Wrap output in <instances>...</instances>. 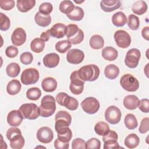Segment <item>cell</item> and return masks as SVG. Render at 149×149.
I'll return each instance as SVG.
<instances>
[{"instance_id": "1", "label": "cell", "mask_w": 149, "mask_h": 149, "mask_svg": "<svg viewBox=\"0 0 149 149\" xmlns=\"http://www.w3.org/2000/svg\"><path fill=\"white\" fill-rule=\"evenodd\" d=\"M77 73L80 79L84 81H93L98 79L100 71L97 65L90 64L81 67L77 70Z\"/></svg>"}, {"instance_id": "2", "label": "cell", "mask_w": 149, "mask_h": 149, "mask_svg": "<svg viewBox=\"0 0 149 149\" xmlns=\"http://www.w3.org/2000/svg\"><path fill=\"white\" fill-rule=\"evenodd\" d=\"M55 99L51 95H46L41 100L39 107L40 115L44 118L52 115L56 110Z\"/></svg>"}, {"instance_id": "3", "label": "cell", "mask_w": 149, "mask_h": 149, "mask_svg": "<svg viewBox=\"0 0 149 149\" xmlns=\"http://www.w3.org/2000/svg\"><path fill=\"white\" fill-rule=\"evenodd\" d=\"M19 110L24 119L34 120L40 115L39 107L34 103L23 104Z\"/></svg>"}, {"instance_id": "4", "label": "cell", "mask_w": 149, "mask_h": 149, "mask_svg": "<svg viewBox=\"0 0 149 149\" xmlns=\"http://www.w3.org/2000/svg\"><path fill=\"white\" fill-rule=\"evenodd\" d=\"M56 101L58 104L66 107L70 111L77 109L79 106L78 101L76 98L63 92L59 93L56 95Z\"/></svg>"}, {"instance_id": "5", "label": "cell", "mask_w": 149, "mask_h": 149, "mask_svg": "<svg viewBox=\"0 0 149 149\" xmlns=\"http://www.w3.org/2000/svg\"><path fill=\"white\" fill-rule=\"evenodd\" d=\"M122 87L129 92H134L139 87V82L137 79L130 74H125L120 79Z\"/></svg>"}, {"instance_id": "6", "label": "cell", "mask_w": 149, "mask_h": 149, "mask_svg": "<svg viewBox=\"0 0 149 149\" xmlns=\"http://www.w3.org/2000/svg\"><path fill=\"white\" fill-rule=\"evenodd\" d=\"M40 77L39 72L35 68H28L24 70L21 74L20 80L24 85L34 84L37 82Z\"/></svg>"}, {"instance_id": "7", "label": "cell", "mask_w": 149, "mask_h": 149, "mask_svg": "<svg viewBox=\"0 0 149 149\" xmlns=\"http://www.w3.org/2000/svg\"><path fill=\"white\" fill-rule=\"evenodd\" d=\"M70 80L69 89L71 93L75 95L80 94L84 89V81L79 77L77 70L74 71L71 73Z\"/></svg>"}, {"instance_id": "8", "label": "cell", "mask_w": 149, "mask_h": 149, "mask_svg": "<svg viewBox=\"0 0 149 149\" xmlns=\"http://www.w3.org/2000/svg\"><path fill=\"white\" fill-rule=\"evenodd\" d=\"M55 120V129L57 131L62 127H69L71 124L72 116L67 111H59L56 113Z\"/></svg>"}, {"instance_id": "9", "label": "cell", "mask_w": 149, "mask_h": 149, "mask_svg": "<svg viewBox=\"0 0 149 149\" xmlns=\"http://www.w3.org/2000/svg\"><path fill=\"white\" fill-rule=\"evenodd\" d=\"M81 107L83 110L87 113L94 114L100 109V102L95 98L89 97L86 98L81 102Z\"/></svg>"}, {"instance_id": "10", "label": "cell", "mask_w": 149, "mask_h": 149, "mask_svg": "<svg viewBox=\"0 0 149 149\" xmlns=\"http://www.w3.org/2000/svg\"><path fill=\"white\" fill-rule=\"evenodd\" d=\"M140 57V51L138 49L132 48L129 49L126 54L125 63L127 67L130 68H135L139 64Z\"/></svg>"}, {"instance_id": "11", "label": "cell", "mask_w": 149, "mask_h": 149, "mask_svg": "<svg viewBox=\"0 0 149 149\" xmlns=\"http://www.w3.org/2000/svg\"><path fill=\"white\" fill-rule=\"evenodd\" d=\"M122 113L120 110L114 105L109 106L105 112V120L112 125L118 123L121 119Z\"/></svg>"}, {"instance_id": "12", "label": "cell", "mask_w": 149, "mask_h": 149, "mask_svg": "<svg viewBox=\"0 0 149 149\" xmlns=\"http://www.w3.org/2000/svg\"><path fill=\"white\" fill-rule=\"evenodd\" d=\"M114 39L116 45L122 48H126L131 44L130 36L126 31L119 30L114 34Z\"/></svg>"}, {"instance_id": "13", "label": "cell", "mask_w": 149, "mask_h": 149, "mask_svg": "<svg viewBox=\"0 0 149 149\" xmlns=\"http://www.w3.org/2000/svg\"><path fill=\"white\" fill-rule=\"evenodd\" d=\"M54 138V133L52 130L48 127H41L37 132V140L44 144H48L52 141Z\"/></svg>"}, {"instance_id": "14", "label": "cell", "mask_w": 149, "mask_h": 149, "mask_svg": "<svg viewBox=\"0 0 149 149\" xmlns=\"http://www.w3.org/2000/svg\"><path fill=\"white\" fill-rule=\"evenodd\" d=\"M84 58L83 51L76 48L69 50L66 54V60L71 64H79L83 62Z\"/></svg>"}, {"instance_id": "15", "label": "cell", "mask_w": 149, "mask_h": 149, "mask_svg": "<svg viewBox=\"0 0 149 149\" xmlns=\"http://www.w3.org/2000/svg\"><path fill=\"white\" fill-rule=\"evenodd\" d=\"M26 40V33L25 30L21 28H16L11 36V41L15 46H20L23 45Z\"/></svg>"}, {"instance_id": "16", "label": "cell", "mask_w": 149, "mask_h": 149, "mask_svg": "<svg viewBox=\"0 0 149 149\" xmlns=\"http://www.w3.org/2000/svg\"><path fill=\"white\" fill-rule=\"evenodd\" d=\"M23 119V117L19 110H12L9 112L7 116L8 123L13 127L19 126Z\"/></svg>"}, {"instance_id": "17", "label": "cell", "mask_w": 149, "mask_h": 149, "mask_svg": "<svg viewBox=\"0 0 149 149\" xmlns=\"http://www.w3.org/2000/svg\"><path fill=\"white\" fill-rule=\"evenodd\" d=\"M120 2L115 0H106L100 2V7L106 12H111L119 9L120 7Z\"/></svg>"}, {"instance_id": "18", "label": "cell", "mask_w": 149, "mask_h": 149, "mask_svg": "<svg viewBox=\"0 0 149 149\" xmlns=\"http://www.w3.org/2000/svg\"><path fill=\"white\" fill-rule=\"evenodd\" d=\"M59 56L54 52L47 54L43 58V63L45 67L53 68L56 67L59 62Z\"/></svg>"}, {"instance_id": "19", "label": "cell", "mask_w": 149, "mask_h": 149, "mask_svg": "<svg viewBox=\"0 0 149 149\" xmlns=\"http://www.w3.org/2000/svg\"><path fill=\"white\" fill-rule=\"evenodd\" d=\"M65 24L60 23H56L49 29L50 35L54 38H61L65 36Z\"/></svg>"}, {"instance_id": "20", "label": "cell", "mask_w": 149, "mask_h": 149, "mask_svg": "<svg viewBox=\"0 0 149 149\" xmlns=\"http://www.w3.org/2000/svg\"><path fill=\"white\" fill-rule=\"evenodd\" d=\"M41 87L45 92H53L57 87V81L53 77H46L42 81Z\"/></svg>"}, {"instance_id": "21", "label": "cell", "mask_w": 149, "mask_h": 149, "mask_svg": "<svg viewBox=\"0 0 149 149\" xmlns=\"http://www.w3.org/2000/svg\"><path fill=\"white\" fill-rule=\"evenodd\" d=\"M139 100L134 95H128L123 99V105L126 108L129 110H134L138 107Z\"/></svg>"}, {"instance_id": "22", "label": "cell", "mask_w": 149, "mask_h": 149, "mask_svg": "<svg viewBox=\"0 0 149 149\" xmlns=\"http://www.w3.org/2000/svg\"><path fill=\"white\" fill-rule=\"evenodd\" d=\"M101 55L105 60L108 61H113L117 58L118 52L115 48L109 46L102 49Z\"/></svg>"}, {"instance_id": "23", "label": "cell", "mask_w": 149, "mask_h": 149, "mask_svg": "<svg viewBox=\"0 0 149 149\" xmlns=\"http://www.w3.org/2000/svg\"><path fill=\"white\" fill-rule=\"evenodd\" d=\"M36 4L34 0H17L16 6L18 10L21 12H27L31 9Z\"/></svg>"}, {"instance_id": "24", "label": "cell", "mask_w": 149, "mask_h": 149, "mask_svg": "<svg viewBox=\"0 0 149 149\" xmlns=\"http://www.w3.org/2000/svg\"><path fill=\"white\" fill-rule=\"evenodd\" d=\"M119 74V68L113 64H109L107 65L104 69V74L106 77L110 80L116 79Z\"/></svg>"}, {"instance_id": "25", "label": "cell", "mask_w": 149, "mask_h": 149, "mask_svg": "<svg viewBox=\"0 0 149 149\" xmlns=\"http://www.w3.org/2000/svg\"><path fill=\"white\" fill-rule=\"evenodd\" d=\"M56 132L58 139L63 142L69 143L72 137V132L68 127H62Z\"/></svg>"}, {"instance_id": "26", "label": "cell", "mask_w": 149, "mask_h": 149, "mask_svg": "<svg viewBox=\"0 0 149 149\" xmlns=\"http://www.w3.org/2000/svg\"><path fill=\"white\" fill-rule=\"evenodd\" d=\"M112 22L113 24L116 27H122L127 22V17L126 15L120 11L114 13L112 17Z\"/></svg>"}, {"instance_id": "27", "label": "cell", "mask_w": 149, "mask_h": 149, "mask_svg": "<svg viewBox=\"0 0 149 149\" xmlns=\"http://www.w3.org/2000/svg\"><path fill=\"white\" fill-rule=\"evenodd\" d=\"M21 84L18 80L13 79L10 80L7 84L6 91L7 93L12 95L18 94L21 90Z\"/></svg>"}, {"instance_id": "28", "label": "cell", "mask_w": 149, "mask_h": 149, "mask_svg": "<svg viewBox=\"0 0 149 149\" xmlns=\"http://www.w3.org/2000/svg\"><path fill=\"white\" fill-rule=\"evenodd\" d=\"M34 20L39 26L45 27L50 24L51 22V17L49 15H44L38 12L35 15Z\"/></svg>"}, {"instance_id": "29", "label": "cell", "mask_w": 149, "mask_h": 149, "mask_svg": "<svg viewBox=\"0 0 149 149\" xmlns=\"http://www.w3.org/2000/svg\"><path fill=\"white\" fill-rule=\"evenodd\" d=\"M132 9L134 13L138 15H142L147 12V5L144 1H137L133 3Z\"/></svg>"}, {"instance_id": "30", "label": "cell", "mask_w": 149, "mask_h": 149, "mask_svg": "<svg viewBox=\"0 0 149 149\" xmlns=\"http://www.w3.org/2000/svg\"><path fill=\"white\" fill-rule=\"evenodd\" d=\"M84 15V12L82 8L77 6H74V8L72 10V11L69 14L66 15L67 17L69 19L74 21H80L82 20Z\"/></svg>"}, {"instance_id": "31", "label": "cell", "mask_w": 149, "mask_h": 149, "mask_svg": "<svg viewBox=\"0 0 149 149\" xmlns=\"http://www.w3.org/2000/svg\"><path fill=\"white\" fill-rule=\"evenodd\" d=\"M90 46L94 49H100L104 47V38L100 35L95 34L91 36L89 41Z\"/></svg>"}, {"instance_id": "32", "label": "cell", "mask_w": 149, "mask_h": 149, "mask_svg": "<svg viewBox=\"0 0 149 149\" xmlns=\"http://www.w3.org/2000/svg\"><path fill=\"white\" fill-rule=\"evenodd\" d=\"M125 145L129 148H134L137 147L140 143L139 137L137 134L132 133L129 134L125 139Z\"/></svg>"}, {"instance_id": "33", "label": "cell", "mask_w": 149, "mask_h": 149, "mask_svg": "<svg viewBox=\"0 0 149 149\" xmlns=\"http://www.w3.org/2000/svg\"><path fill=\"white\" fill-rule=\"evenodd\" d=\"M20 72V67L18 63L12 62L9 63L6 68V72L8 76L10 77H16L18 76Z\"/></svg>"}, {"instance_id": "34", "label": "cell", "mask_w": 149, "mask_h": 149, "mask_svg": "<svg viewBox=\"0 0 149 149\" xmlns=\"http://www.w3.org/2000/svg\"><path fill=\"white\" fill-rule=\"evenodd\" d=\"M124 123L126 127L130 130H133L138 126L137 119L132 113H128L125 116Z\"/></svg>"}, {"instance_id": "35", "label": "cell", "mask_w": 149, "mask_h": 149, "mask_svg": "<svg viewBox=\"0 0 149 149\" xmlns=\"http://www.w3.org/2000/svg\"><path fill=\"white\" fill-rule=\"evenodd\" d=\"M10 146L13 149H21L24 145V139L22 134L14 136L10 140Z\"/></svg>"}, {"instance_id": "36", "label": "cell", "mask_w": 149, "mask_h": 149, "mask_svg": "<svg viewBox=\"0 0 149 149\" xmlns=\"http://www.w3.org/2000/svg\"><path fill=\"white\" fill-rule=\"evenodd\" d=\"M45 47V42L39 38H36L32 40L30 44V48L36 53L41 52Z\"/></svg>"}, {"instance_id": "37", "label": "cell", "mask_w": 149, "mask_h": 149, "mask_svg": "<svg viewBox=\"0 0 149 149\" xmlns=\"http://www.w3.org/2000/svg\"><path fill=\"white\" fill-rule=\"evenodd\" d=\"M109 130V125L104 122H98L94 126V131L99 136H104Z\"/></svg>"}, {"instance_id": "38", "label": "cell", "mask_w": 149, "mask_h": 149, "mask_svg": "<svg viewBox=\"0 0 149 149\" xmlns=\"http://www.w3.org/2000/svg\"><path fill=\"white\" fill-rule=\"evenodd\" d=\"M74 8V5L70 1H63L60 3L59 6V10L66 15L71 12Z\"/></svg>"}, {"instance_id": "39", "label": "cell", "mask_w": 149, "mask_h": 149, "mask_svg": "<svg viewBox=\"0 0 149 149\" xmlns=\"http://www.w3.org/2000/svg\"><path fill=\"white\" fill-rule=\"evenodd\" d=\"M41 95V90L37 87H32L27 90L26 92V97L28 99L36 101L39 99Z\"/></svg>"}, {"instance_id": "40", "label": "cell", "mask_w": 149, "mask_h": 149, "mask_svg": "<svg viewBox=\"0 0 149 149\" xmlns=\"http://www.w3.org/2000/svg\"><path fill=\"white\" fill-rule=\"evenodd\" d=\"M72 45L68 40H62L61 41H58L55 44L56 50L62 54L65 53L66 52L69 51Z\"/></svg>"}, {"instance_id": "41", "label": "cell", "mask_w": 149, "mask_h": 149, "mask_svg": "<svg viewBox=\"0 0 149 149\" xmlns=\"http://www.w3.org/2000/svg\"><path fill=\"white\" fill-rule=\"evenodd\" d=\"M127 25L130 29L137 30L140 26L139 18L134 15H130L128 17Z\"/></svg>"}, {"instance_id": "42", "label": "cell", "mask_w": 149, "mask_h": 149, "mask_svg": "<svg viewBox=\"0 0 149 149\" xmlns=\"http://www.w3.org/2000/svg\"><path fill=\"white\" fill-rule=\"evenodd\" d=\"M84 35L83 31H82V30L79 29L77 34H76L73 37L71 38H67V40L71 44H74V45L79 44L83 41L84 39Z\"/></svg>"}, {"instance_id": "43", "label": "cell", "mask_w": 149, "mask_h": 149, "mask_svg": "<svg viewBox=\"0 0 149 149\" xmlns=\"http://www.w3.org/2000/svg\"><path fill=\"white\" fill-rule=\"evenodd\" d=\"M0 23L1 26L0 29L2 31H6L8 30L10 26V19L9 17L3 14V13H0Z\"/></svg>"}, {"instance_id": "44", "label": "cell", "mask_w": 149, "mask_h": 149, "mask_svg": "<svg viewBox=\"0 0 149 149\" xmlns=\"http://www.w3.org/2000/svg\"><path fill=\"white\" fill-rule=\"evenodd\" d=\"M80 29L77 25L74 24H70L66 26L65 29V36L67 37V38H71L73 37L79 31Z\"/></svg>"}, {"instance_id": "45", "label": "cell", "mask_w": 149, "mask_h": 149, "mask_svg": "<svg viewBox=\"0 0 149 149\" xmlns=\"http://www.w3.org/2000/svg\"><path fill=\"white\" fill-rule=\"evenodd\" d=\"M53 6L49 2H44L39 6V12L44 15H49L52 11Z\"/></svg>"}, {"instance_id": "46", "label": "cell", "mask_w": 149, "mask_h": 149, "mask_svg": "<svg viewBox=\"0 0 149 149\" xmlns=\"http://www.w3.org/2000/svg\"><path fill=\"white\" fill-rule=\"evenodd\" d=\"M101 141L97 138H91L86 143V149H100Z\"/></svg>"}, {"instance_id": "47", "label": "cell", "mask_w": 149, "mask_h": 149, "mask_svg": "<svg viewBox=\"0 0 149 149\" xmlns=\"http://www.w3.org/2000/svg\"><path fill=\"white\" fill-rule=\"evenodd\" d=\"M33 59V55L29 52H24L22 53L20 56V61L24 65H30Z\"/></svg>"}, {"instance_id": "48", "label": "cell", "mask_w": 149, "mask_h": 149, "mask_svg": "<svg viewBox=\"0 0 149 149\" xmlns=\"http://www.w3.org/2000/svg\"><path fill=\"white\" fill-rule=\"evenodd\" d=\"M15 1L2 0L0 1V7L5 10H10L15 6Z\"/></svg>"}, {"instance_id": "49", "label": "cell", "mask_w": 149, "mask_h": 149, "mask_svg": "<svg viewBox=\"0 0 149 149\" xmlns=\"http://www.w3.org/2000/svg\"><path fill=\"white\" fill-rule=\"evenodd\" d=\"M139 109L143 112L148 113L149 111V100L147 98H144L139 101Z\"/></svg>"}, {"instance_id": "50", "label": "cell", "mask_w": 149, "mask_h": 149, "mask_svg": "<svg viewBox=\"0 0 149 149\" xmlns=\"http://www.w3.org/2000/svg\"><path fill=\"white\" fill-rule=\"evenodd\" d=\"M149 130V119L148 118H143L140 123L139 131L140 133L144 134L147 133Z\"/></svg>"}, {"instance_id": "51", "label": "cell", "mask_w": 149, "mask_h": 149, "mask_svg": "<svg viewBox=\"0 0 149 149\" xmlns=\"http://www.w3.org/2000/svg\"><path fill=\"white\" fill-rule=\"evenodd\" d=\"M72 148L73 149L86 148V142L81 138H76L72 141Z\"/></svg>"}, {"instance_id": "52", "label": "cell", "mask_w": 149, "mask_h": 149, "mask_svg": "<svg viewBox=\"0 0 149 149\" xmlns=\"http://www.w3.org/2000/svg\"><path fill=\"white\" fill-rule=\"evenodd\" d=\"M18 49L17 47L13 45L8 46L5 50V54L8 58H13L16 57L18 54Z\"/></svg>"}, {"instance_id": "53", "label": "cell", "mask_w": 149, "mask_h": 149, "mask_svg": "<svg viewBox=\"0 0 149 149\" xmlns=\"http://www.w3.org/2000/svg\"><path fill=\"white\" fill-rule=\"evenodd\" d=\"M18 134H22L21 131L19 129H18L16 127H12L9 128L6 133V136L7 139L10 140L12 138H13L14 136H17Z\"/></svg>"}, {"instance_id": "54", "label": "cell", "mask_w": 149, "mask_h": 149, "mask_svg": "<svg viewBox=\"0 0 149 149\" xmlns=\"http://www.w3.org/2000/svg\"><path fill=\"white\" fill-rule=\"evenodd\" d=\"M118 138V134L113 130H109L107 133H105L102 137V140L104 142L108 140H117Z\"/></svg>"}, {"instance_id": "55", "label": "cell", "mask_w": 149, "mask_h": 149, "mask_svg": "<svg viewBox=\"0 0 149 149\" xmlns=\"http://www.w3.org/2000/svg\"><path fill=\"white\" fill-rule=\"evenodd\" d=\"M104 143V149H111V148H123L119 146L117 140H108Z\"/></svg>"}, {"instance_id": "56", "label": "cell", "mask_w": 149, "mask_h": 149, "mask_svg": "<svg viewBox=\"0 0 149 149\" xmlns=\"http://www.w3.org/2000/svg\"><path fill=\"white\" fill-rule=\"evenodd\" d=\"M69 146V143L63 142L58 139H56L54 141V147L56 149H68Z\"/></svg>"}, {"instance_id": "57", "label": "cell", "mask_w": 149, "mask_h": 149, "mask_svg": "<svg viewBox=\"0 0 149 149\" xmlns=\"http://www.w3.org/2000/svg\"><path fill=\"white\" fill-rule=\"evenodd\" d=\"M51 35L49 33V29L47 30V31L42 33V34L40 35V39L43 41L44 42L48 41Z\"/></svg>"}, {"instance_id": "58", "label": "cell", "mask_w": 149, "mask_h": 149, "mask_svg": "<svg viewBox=\"0 0 149 149\" xmlns=\"http://www.w3.org/2000/svg\"><path fill=\"white\" fill-rule=\"evenodd\" d=\"M141 35L146 40H149V27L148 26L145 27L141 31Z\"/></svg>"}]
</instances>
